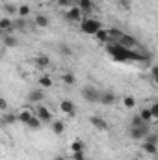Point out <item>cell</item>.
<instances>
[{
	"instance_id": "obj_26",
	"label": "cell",
	"mask_w": 158,
	"mask_h": 160,
	"mask_svg": "<svg viewBox=\"0 0 158 160\" xmlns=\"http://www.w3.org/2000/svg\"><path fill=\"white\" fill-rule=\"evenodd\" d=\"M140 118H141V121H145V123H153V116H151V112H149V108H141L140 110V114H138Z\"/></svg>"
},
{
	"instance_id": "obj_23",
	"label": "cell",
	"mask_w": 158,
	"mask_h": 160,
	"mask_svg": "<svg viewBox=\"0 0 158 160\" xmlns=\"http://www.w3.org/2000/svg\"><path fill=\"white\" fill-rule=\"evenodd\" d=\"M4 13H6V17H13V15H17V6L15 4H4Z\"/></svg>"
},
{
	"instance_id": "obj_34",
	"label": "cell",
	"mask_w": 158,
	"mask_h": 160,
	"mask_svg": "<svg viewBox=\"0 0 158 160\" xmlns=\"http://www.w3.org/2000/svg\"><path fill=\"white\" fill-rule=\"evenodd\" d=\"M143 142H149V143H156V142H158V136H156V134H151V132H149V134L143 138Z\"/></svg>"
},
{
	"instance_id": "obj_32",
	"label": "cell",
	"mask_w": 158,
	"mask_h": 160,
	"mask_svg": "<svg viewBox=\"0 0 158 160\" xmlns=\"http://www.w3.org/2000/svg\"><path fill=\"white\" fill-rule=\"evenodd\" d=\"M145 121H141V118L140 116H134L132 119H130V127H140V125H143Z\"/></svg>"
},
{
	"instance_id": "obj_18",
	"label": "cell",
	"mask_w": 158,
	"mask_h": 160,
	"mask_svg": "<svg viewBox=\"0 0 158 160\" xmlns=\"http://www.w3.org/2000/svg\"><path fill=\"white\" fill-rule=\"evenodd\" d=\"M141 149H143L147 155H153V157H155V155L158 153L156 143H149V142H143V143H141Z\"/></svg>"
},
{
	"instance_id": "obj_44",
	"label": "cell",
	"mask_w": 158,
	"mask_h": 160,
	"mask_svg": "<svg viewBox=\"0 0 158 160\" xmlns=\"http://www.w3.org/2000/svg\"><path fill=\"white\" fill-rule=\"evenodd\" d=\"M0 155H2V149H0Z\"/></svg>"
},
{
	"instance_id": "obj_9",
	"label": "cell",
	"mask_w": 158,
	"mask_h": 160,
	"mask_svg": "<svg viewBox=\"0 0 158 160\" xmlns=\"http://www.w3.org/2000/svg\"><path fill=\"white\" fill-rule=\"evenodd\" d=\"M60 110H62L63 114H67V116H75V114H77V104H75L73 101H69V99H63V101L60 102Z\"/></svg>"
},
{
	"instance_id": "obj_21",
	"label": "cell",
	"mask_w": 158,
	"mask_h": 160,
	"mask_svg": "<svg viewBox=\"0 0 158 160\" xmlns=\"http://www.w3.org/2000/svg\"><path fill=\"white\" fill-rule=\"evenodd\" d=\"M71 153H78V151H86V145H84V142L80 140V138H77L73 143H71Z\"/></svg>"
},
{
	"instance_id": "obj_4",
	"label": "cell",
	"mask_w": 158,
	"mask_h": 160,
	"mask_svg": "<svg viewBox=\"0 0 158 160\" xmlns=\"http://www.w3.org/2000/svg\"><path fill=\"white\" fill-rule=\"evenodd\" d=\"M82 97H84L87 102H99L101 91H99L95 86H84V88H82Z\"/></svg>"
},
{
	"instance_id": "obj_2",
	"label": "cell",
	"mask_w": 158,
	"mask_h": 160,
	"mask_svg": "<svg viewBox=\"0 0 158 160\" xmlns=\"http://www.w3.org/2000/svg\"><path fill=\"white\" fill-rule=\"evenodd\" d=\"M101 28H102V24L97 19H84V21H80V30L84 34H87V36H95Z\"/></svg>"
},
{
	"instance_id": "obj_17",
	"label": "cell",
	"mask_w": 158,
	"mask_h": 160,
	"mask_svg": "<svg viewBox=\"0 0 158 160\" xmlns=\"http://www.w3.org/2000/svg\"><path fill=\"white\" fill-rule=\"evenodd\" d=\"M78 8H80L82 13L93 11V0H78Z\"/></svg>"
},
{
	"instance_id": "obj_30",
	"label": "cell",
	"mask_w": 158,
	"mask_h": 160,
	"mask_svg": "<svg viewBox=\"0 0 158 160\" xmlns=\"http://www.w3.org/2000/svg\"><path fill=\"white\" fill-rule=\"evenodd\" d=\"M60 54H63V56H71V54H73V48H71L69 45L62 43V45H60Z\"/></svg>"
},
{
	"instance_id": "obj_10",
	"label": "cell",
	"mask_w": 158,
	"mask_h": 160,
	"mask_svg": "<svg viewBox=\"0 0 158 160\" xmlns=\"http://www.w3.org/2000/svg\"><path fill=\"white\" fill-rule=\"evenodd\" d=\"M117 43L121 45V47H125V48H130V50L138 47V41L134 39L132 36H128V34H123V36L119 38V41H117Z\"/></svg>"
},
{
	"instance_id": "obj_13",
	"label": "cell",
	"mask_w": 158,
	"mask_h": 160,
	"mask_svg": "<svg viewBox=\"0 0 158 160\" xmlns=\"http://www.w3.org/2000/svg\"><path fill=\"white\" fill-rule=\"evenodd\" d=\"M2 43H4V47H7V48H15V47L19 45V39H17L13 34H4V36H2Z\"/></svg>"
},
{
	"instance_id": "obj_11",
	"label": "cell",
	"mask_w": 158,
	"mask_h": 160,
	"mask_svg": "<svg viewBox=\"0 0 158 160\" xmlns=\"http://www.w3.org/2000/svg\"><path fill=\"white\" fill-rule=\"evenodd\" d=\"M89 123L97 128V130H108V121L101 116H91L89 118Z\"/></svg>"
},
{
	"instance_id": "obj_22",
	"label": "cell",
	"mask_w": 158,
	"mask_h": 160,
	"mask_svg": "<svg viewBox=\"0 0 158 160\" xmlns=\"http://www.w3.org/2000/svg\"><path fill=\"white\" fill-rule=\"evenodd\" d=\"M95 39L101 41V43H108L110 41V36H108V30H104V28H101L97 34H95Z\"/></svg>"
},
{
	"instance_id": "obj_28",
	"label": "cell",
	"mask_w": 158,
	"mask_h": 160,
	"mask_svg": "<svg viewBox=\"0 0 158 160\" xmlns=\"http://www.w3.org/2000/svg\"><path fill=\"white\" fill-rule=\"evenodd\" d=\"M26 125H28V127H30L32 130H39V128H41V125H43V123H41V119H39V118H36V116H32V118H30V121H28Z\"/></svg>"
},
{
	"instance_id": "obj_43",
	"label": "cell",
	"mask_w": 158,
	"mask_h": 160,
	"mask_svg": "<svg viewBox=\"0 0 158 160\" xmlns=\"http://www.w3.org/2000/svg\"><path fill=\"white\" fill-rule=\"evenodd\" d=\"M0 60H2V52H0Z\"/></svg>"
},
{
	"instance_id": "obj_19",
	"label": "cell",
	"mask_w": 158,
	"mask_h": 160,
	"mask_svg": "<svg viewBox=\"0 0 158 160\" xmlns=\"http://www.w3.org/2000/svg\"><path fill=\"white\" fill-rule=\"evenodd\" d=\"M63 130H65V123H63V121H52V132H54L56 136L63 134Z\"/></svg>"
},
{
	"instance_id": "obj_40",
	"label": "cell",
	"mask_w": 158,
	"mask_h": 160,
	"mask_svg": "<svg viewBox=\"0 0 158 160\" xmlns=\"http://www.w3.org/2000/svg\"><path fill=\"white\" fill-rule=\"evenodd\" d=\"M52 160H67V158H65V157H62V155H58V157H54Z\"/></svg>"
},
{
	"instance_id": "obj_37",
	"label": "cell",
	"mask_w": 158,
	"mask_h": 160,
	"mask_svg": "<svg viewBox=\"0 0 158 160\" xmlns=\"http://www.w3.org/2000/svg\"><path fill=\"white\" fill-rule=\"evenodd\" d=\"M73 160H86V155H84V151L73 153Z\"/></svg>"
},
{
	"instance_id": "obj_31",
	"label": "cell",
	"mask_w": 158,
	"mask_h": 160,
	"mask_svg": "<svg viewBox=\"0 0 158 160\" xmlns=\"http://www.w3.org/2000/svg\"><path fill=\"white\" fill-rule=\"evenodd\" d=\"M149 112H151V116H153V119L156 121V119H158V102H153V104L149 106Z\"/></svg>"
},
{
	"instance_id": "obj_8",
	"label": "cell",
	"mask_w": 158,
	"mask_h": 160,
	"mask_svg": "<svg viewBox=\"0 0 158 160\" xmlns=\"http://www.w3.org/2000/svg\"><path fill=\"white\" fill-rule=\"evenodd\" d=\"M0 30H2V34H13V30H15V21H13L11 17H2V19H0Z\"/></svg>"
},
{
	"instance_id": "obj_42",
	"label": "cell",
	"mask_w": 158,
	"mask_h": 160,
	"mask_svg": "<svg viewBox=\"0 0 158 160\" xmlns=\"http://www.w3.org/2000/svg\"><path fill=\"white\" fill-rule=\"evenodd\" d=\"M2 36H4V34H2V30H0V39H2Z\"/></svg>"
},
{
	"instance_id": "obj_41",
	"label": "cell",
	"mask_w": 158,
	"mask_h": 160,
	"mask_svg": "<svg viewBox=\"0 0 158 160\" xmlns=\"http://www.w3.org/2000/svg\"><path fill=\"white\" fill-rule=\"evenodd\" d=\"M71 4H78V0H71Z\"/></svg>"
},
{
	"instance_id": "obj_27",
	"label": "cell",
	"mask_w": 158,
	"mask_h": 160,
	"mask_svg": "<svg viewBox=\"0 0 158 160\" xmlns=\"http://www.w3.org/2000/svg\"><path fill=\"white\" fill-rule=\"evenodd\" d=\"M62 82L65 86H73V84H77V77L73 73H65V75H62Z\"/></svg>"
},
{
	"instance_id": "obj_15",
	"label": "cell",
	"mask_w": 158,
	"mask_h": 160,
	"mask_svg": "<svg viewBox=\"0 0 158 160\" xmlns=\"http://www.w3.org/2000/svg\"><path fill=\"white\" fill-rule=\"evenodd\" d=\"M34 63H36V67H37V69H47V67L50 65V58H48V56H45V54H39V56L34 60Z\"/></svg>"
},
{
	"instance_id": "obj_12",
	"label": "cell",
	"mask_w": 158,
	"mask_h": 160,
	"mask_svg": "<svg viewBox=\"0 0 158 160\" xmlns=\"http://www.w3.org/2000/svg\"><path fill=\"white\" fill-rule=\"evenodd\" d=\"M45 99V93L41 91L39 88L37 89H32L30 93H28V101L30 102H34V104H41V101Z\"/></svg>"
},
{
	"instance_id": "obj_29",
	"label": "cell",
	"mask_w": 158,
	"mask_h": 160,
	"mask_svg": "<svg viewBox=\"0 0 158 160\" xmlns=\"http://www.w3.org/2000/svg\"><path fill=\"white\" fill-rule=\"evenodd\" d=\"M17 15H21V19H26L30 15V6H26V4L17 6Z\"/></svg>"
},
{
	"instance_id": "obj_25",
	"label": "cell",
	"mask_w": 158,
	"mask_h": 160,
	"mask_svg": "<svg viewBox=\"0 0 158 160\" xmlns=\"http://www.w3.org/2000/svg\"><path fill=\"white\" fill-rule=\"evenodd\" d=\"M48 24H50V21H48L47 15H37V17H36V26H39V28H47Z\"/></svg>"
},
{
	"instance_id": "obj_45",
	"label": "cell",
	"mask_w": 158,
	"mask_h": 160,
	"mask_svg": "<svg viewBox=\"0 0 158 160\" xmlns=\"http://www.w3.org/2000/svg\"><path fill=\"white\" fill-rule=\"evenodd\" d=\"M54 2H56V0H54Z\"/></svg>"
},
{
	"instance_id": "obj_33",
	"label": "cell",
	"mask_w": 158,
	"mask_h": 160,
	"mask_svg": "<svg viewBox=\"0 0 158 160\" xmlns=\"http://www.w3.org/2000/svg\"><path fill=\"white\" fill-rule=\"evenodd\" d=\"M0 110H2V112H9V102H7L4 97H0Z\"/></svg>"
},
{
	"instance_id": "obj_20",
	"label": "cell",
	"mask_w": 158,
	"mask_h": 160,
	"mask_svg": "<svg viewBox=\"0 0 158 160\" xmlns=\"http://www.w3.org/2000/svg\"><path fill=\"white\" fill-rule=\"evenodd\" d=\"M37 82H39V88H45V89L52 88V84H54V82H52V78H50L48 75H41Z\"/></svg>"
},
{
	"instance_id": "obj_14",
	"label": "cell",
	"mask_w": 158,
	"mask_h": 160,
	"mask_svg": "<svg viewBox=\"0 0 158 160\" xmlns=\"http://www.w3.org/2000/svg\"><path fill=\"white\" fill-rule=\"evenodd\" d=\"M32 116H34V114H32V110H30V108H22V110L17 114V121H19V123H22V125H26V123L30 121Z\"/></svg>"
},
{
	"instance_id": "obj_39",
	"label": "cell",
	"mask_w": 158,
	"mask_h": 160,
	"mask_svg": "<svg viewBox=\"0 0 158 160\" xmlns=\"http://www.w3.org/2000/svg\"><path fill=\"white\" fill-rule=\"evenodd\" d=\"M56 2H58L62 8H71V6H73V4H71V0H56Z\"/></svg>"
},
{
	"instance_id": "obj_7",
	"label": "cell",
	"mask_w": 158,
	"mask_h": 160,
	"mask_svg": "<svg viewBox=\"0 0 158 160\" xmlns=\"http://www.w3.org/2000/svg\"><path fill=\"white\" fill-rule=\"evenodd\" d=\"M65 19H67L69 22H80V21H82V11H80L78 6H71V8L67 9V13H65Z\"/></svg>"
},
{
	"instance_id": "obj_6",
	"label": "cell",
	"mask_w": 158,
	"mask_h": 160,
	"mask_svg": "<svg viewBox=\"0 0 158 160\" xmlns=\"http://www.w3.org/2000/svg\"><path fill=\"white\" fill-rule=\"evenodd\" d=\"M116 101H117V95L114 91H101V97H99V102L101 104L112 106V104H116Z\"/></svg>"
},
{
	"instance_id": "obj_5",
	"label": "cell",
	"mask_w": 158,
	"mask_h": 160,
	"mask_svg": "<svg viewBox=\"0 0 158 160\" xmlns=\"http://www.w3.org/2000/svg\"><path fill=\"white\" fill-rule=\"evenodd\" d=\"M36 118H39L41 123H52V114H50V110L47 108V106H43V104H37L36 106V114H34Z\"/></svg>"
},
{
	"instance_id": "obj_1",
	"label": "cell",
	"mask_w": 158,
	"mask_h": 160,
	"mask_svg": "<svg viewBox=\"0 0 158 160\" xmlns=\"http://www.w3.org/2000/svg\"><path fill=\"white\" fill-rule=\"evenodd\" d=\"M106 52L110 54V58H114L117 62H128V60L130 62H140V60H143L141 54H138L130 48H125L119 43H106Z\"/></svg>"
},
{
	"instance_id": "obj_38",
	"label": "cell",
	"mask_w": 158,
	"mask_h": 160,
	"mask_svg": "<svg viewBox=\"0 0 158 160\" xmlns=\"http://www.w3.org/2000/svg\"><path fill=\"white\" fill-rule=\"evenodd\" d=\"M119 6L123 9H130V0H119Z\"/></svg>"
},
{
	"instance_id": "obj_3",
	"label": "cell",
	"mask_w": 158,
	"mask_h": 160,
	"mask_svg": "<svg viewBox=\"0 0 158 160\" xmlns=\"http://www.w3.org/2000/svg\"><path fill=\"white\" fill-rule=\"evenodd\" d=\"M149 132H151V123H143L140 127H130V130H128L132 140H143Z\"/></svg>"
},
{
	"instance_id": "obj_24",
	"label": "cell",
	"mask_w": 158,
	"mask_h": 160,
	"mask_svg": "<svg viewBox=\"0 0 158 160\" xmlns=\"http://www.w3.org/2000/svg\"><path fill=\"white\" fill-rule=\"evenodd\" d=\"M123 104H125V108L132 110V108H136V99H134L132 95H125V97H123Z\"/></svg>"
},
{
	"instance_id": "obj_35",
	"label": "cell",
	"mask_w": 158,
	"mask_h": 160,
	"mask_svg": "<svg viewBox=\"0 0 158 160\" xmlns=\"http://www.w3.org/2000/svg\"><path fill=\"white\" fill-rule=\"evenodd\" d=\"M151 80L156 84V80H158V67H156V65H153V67H151Z\"/></svg>"
},
{
	"instance_id": "obj_16",
	"label": "cell",
	"mask_w": 158,
	"mask_h": 160,
	"mask_svg": "<svg viewBox=\"0 0 158 160\" xmlns=\"http://www.w3.org/2000/svg\"><path fill=\"white\" fill-rule=\"evenodd\" d=\"M15 123H17V116H15V114H11V112H4V116H2V119H0V125H2V127L15 125Z\"/></svg>"
},
{
	"instance_id": "obj_36",
	"label": "cell",
	"mask_w": 158,
	"mask_h": 160,
	"mask_svg": "<svg viewBox=\"0 0 158 160\" xmlns=\"http://www.w3.org/2000/svg\"><path fill=\"white\" fill-rule=\"evenodd\" d=\"M15 28H19V30H26V19H19V21L15 22Z\"/></svg>"
}]
</instances>
